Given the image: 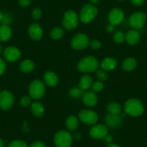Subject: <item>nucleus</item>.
<instances>
[{
  "label": "nucleus",
  "instance_id": "obj_37",
  "mask_svg": "<svg viewBox=\"0 0 147 147\" xmlns=\"http://www.w3.org/2000/svg\"><path fill=\"white\" fill-rule=\"evenodd\" d=\"M6 62L3 59L0 58V76L2 75L5 73V70H6Z\"/></svg>",
  "mask_w": 147,
  "mask_h": 147
},
{
  "label": "nucleus",
  "instance_id": "obj_31",
  "mask_svg": "<svg viewBox=\"0 0 147 147\" xmlns=\"http://www.w3.org/2000/svg\"><path fill=\"white\" fill-rule=\"evenodd\" d=\"M96 77L98 79V81L100 82H105L107 80V73L104 70H97L96 71Z\"/></svg>",
  "mask_w": 147,
  "mask_h": 147
},
{
  "label": "nucleus",
  "instance_id": "obj_40",
  "mask_svg": "<svg viewBox=\"0 0 147 147\" xmlns=\"http://www.w3.org/2000/svg\"><path fill=\"white\" fill-rule=\"evenodd\" d=\"M105 141L106 143H107V144H112V142H113V137L111 136L110 135H108V134H107V136H106L105 137Z\"/></svg>",
  "mask_w": 147,
  "mask_h": 147
},
{
  "label": "nucleus",
  "instance_id": "obj_18",
  "mask_svg": "<svg viewBox=\"0 0 147 147\" xmlns=\"http://www.w3.org/2000/svg\"><path fill=\"white\" fill-rule=\"evenodd\" d=\"M125 40L130 46H135L139 42L140 34L136 30H131L125 34Z\"/></svg>",
  "mask_w": 147,
  "mask_h": 147
},
{
  "label": "nucleus",
  "instance_id": "obj_2",
  "mask_svg": "<svg viewBox=\"0 0 147 147\" xmlns=\"http://www.w3.org/2000/svg\"><path fill=\"white\" fill-rule=\"evenodd\" d=\"M99 62L94 56H88L82 59L77 64V69L83 73H91L97 71Z\"/></svg>",
  "mask_w": 147,
  "mask_h": 147
},
{
  "label": "nucleus",
  "instance_id": "obj_7",
  "mask_svg": "<svg viewBox=\"0 0 147 147\" xmlns=\"http://www.w3.org/2000/svg\"><path fill=\"white\" fill-rule=\"evenodd\" d=\"M90 45V39L87 35L84 33H79L74 36L71 40V46L73 49L77 51L83 50Z\"/></svg>",
  "mask_w": 147,
  "mask_h": 147
},
{
  "label": "nucleus",
  "instance_id": "obj_45",
  "mask_svg": "<svg viewBox=\"0 0 147 147\" xmlns=\"http://www.w3.org/2000/svg\"><path fill=\"white\" fill-rule=\"evenodd\" d=\"M90 2H91V3L94 4V5H95V4H97L99 2H100V0H90Z\"/></svg>",
  "mask_w": 147,
  "mask_h": 147
},
{
  "label": "nucleus",
  "instance_id": "obj_9",
  "mask_svg": "<svg viewBox=\"0 0 147 147\" xmlns=\"http://www.w3.org/2000/svg\"><path fill=\"white\" fill-rule=\"evenodd\" d=\"M80 121L87 125H94L98 121V115L97 113L92 110H83L79 113Z\"/></svg>",
  "mask_w": 147,
  "mask_h": 147
},
{
  "label": "nucleus",
  "instance_id": "obj_19",
  "mask_svg": "<svg viewBox=\"0 0 147 147\" xmlns=\"http://www.w3.org/2000/svg\"><path fill=\"white\" fill-rule=\"evenodd\" d=\"M118 62L113 58H105L100 63V66L104 71H112L117 67Z\"/></svg>",
  "mask_w": 147,
  "mask_h": 147
},
{
  "label": "nucleus",
  "instance_id": "obj_14",
  "mask_svg": "<svg viewBox=\"0 0 147 147\" xmlns=\"http://www.w3.org/2000/svg\"><path fill=\"white\" fill-rule=\"evenodd\" d=\"M28 34L34 40H40L43 35L41 26L38 23H32L28 28Z\"/></svg>",
  "mask_w": 147,
  "mask_h": 147
},
{
  "label": "nucleus",
  "instance_id": "obj_21",
  "mask_svg": "<svg viewBox=\"0 0 147 147\" xmlns=\"http://www.w3.org/2000/svg\"><path fill=\"white\" fill-rule=\"evenodd\" d=\"M30 110L32 113L36 117H41L45 112L44 106L39 102H34L31 104Z\"/></svg>",
  "mask_w": 147,
  "mask_h": 147
},
{
  "label": "nucleus",
  "instance_id": "obj_4",
  "mask_svg": "<svg viewBox=\"0 0 147 147\" xmlns=\"http://www.w3.org/2000/svg\"><path fill=\"white\" fill-rule=\"evenodd\" d=\"M46 92L44 82L39 80H35L31 82L29 87V94L32 99L38 100L42 98Z\"/></svg>",
  "mask_w": 147,
  "mask_h": 147
},
{
  "label": "nucleus",
  "instance_id": "obj_42",
  "mask_svg": "<svg viewBox=\"0 0 147 147\" xmlns=\"http://www.w3.org/2000/svg\"><path fill=\"white\" fill-rule=\"evenodd\" d=\"M4 16H5V14L2 12V11H0V22H2V20H3Z\"/></svg>",
  "mask_w": 147,
  "mask_h": 147
},
{
  "label": "nucleus",
  "instance_id": "obj_25",
  "mask_svg": "<svg viewBox=\"0 0 147 147\" xmlns=\"http://www.w3.org/2000/svg\"><path fill=\"white\" fill-rule=\"evenodd\" d=\"M121 105L118 104L116 102H111L107 105V110L109 114L114 115H119L121 113Z\"/></svg>",
  "mask_w": 147,
  "mask_h": 147
},
{
  "label": "nucleus",
  "instance_id": "obj_39",
  "mask_svg": "<svg viewBox=\"0 0 147 147\" xmlns=\"http://www.w3.org/2000/svg\"><path fill=\"white\" fill-rule=\"evenodd\" d=\"M30 147H46V146H45V144H43L42 141H35L34 143H32Z\"/></svg>",
  "mask_w": 147,
  "mask_h": 147
},
{
  "label": "nucleus",
  "instance_id": "obj_11",
  "mask_svg": "<svg viewBox=\"0 0 147 147\" xmlns=\"http://www.w3.org/2000/svg\"><path fill=\"white\" fill-rule=\"evenodd\" d=\"M125 15L124 12L121 8H113L112 10L110 11L108 15V20L110 24L114 25H118L123 21Z\"/></svg>",
  "mask_w": 147,
  "mask_h": 147
},
{
  "label": "nucleus",
  "instance_id": "obj_15",
  "mask_svg": "<svg viewBox=\"0 0 147 147\" xmlns=\"http://www.w3.org/2000/svg\"><path fill=\"white\" fill-rule=\"evenodd\" d=\"M105 123L106 125L110 128H116L121 126L123 124V120L119 115H114L108 114L105 118Z\"/></svg>",
  "mask_w": 147,
  "mask_h": 147
},
{
  "label": "nucleus",
  "instance_id": "obj_32",
  "mask_svg": "<svg viewBox=\"0 0 147 147\" xmlns=\"http://www.w3.org/2000/svg\"><path fill=\"white\" fill-rule=\"evenodd\" d=\"M7 147H28L26 143L22 140H15L8 145Z\"/></svg>",
  "mask_w": 147,
  "mask_h": 147
},
{
  "label": "nucleus",
  "instance_id": "obj_33",
  "mask_svg": "<svg viewBox=\"0 0 147 147\" xmlns=\"http://www.w3.org/2000/svg\"><path fill=\"white\" fill-rule=\"evenodd\" d=\"M42 15L43 14H42L41 9H39V8H35L32 11V14H31L32 19L35 20H40L41 18Z\"/></svg>",
  "mask_w": 147,
  "mask_h": 147
},
{
  "label": "nucleus",
  "instance_id": "obj_16",
  "mask_svg": "<svg viewBox=\"0 0 147 147\" xmlns=\"http://www.w3.org/2000/svg\"><path fill=\"white\" fill-rule=\"evenodd\" d=\"M43 81L46 85L53 87L58 84L59 78H58V76L56 75V73L49 71L43 74Z\"/></svg>",
  "mask_w": 147,
  "mask_h": 147
},
{
  "label": "nucleus",
  "instance_id": "obj_20",
  "mask_svg": "<svg viewBox=\"0 0 147 147\" xmlns=\"http://www.w3.org/2000/svg\"><path fill=\"white\" fill-rule=\"evenodd\" d=\"M12 29L7 25H2L0 26V41L6 42L9 40L12 36Z\"/></svg>",
  "mask_w": 147,
  "mask_h": 147
},
{
  "label": "nucleus",
  "instance_id": "obj_13",
  "mask_svg": "<svg viewBox=\"0 0 147 147\" xmlns=\"http://www.w3.org/2000/svg\"><path fill=\"white\" fill-rule=\"evenodd\" d=\"M22 56L20 50L15 46L7 47L4 51V57L9 62H15L20 60Z\"/></svg>",
  "mask_w": 147,
  "mask_h": 147
},
{
  "label": "nucleus",
  "instance_id": "obj_17",
  "mask_svg": "<svg viewBox=\"0 0 147 147\" xmlns=\"http://www.w3.org/2000/svg\"><path fill=\"white\" fill-rule=\"evenodd\" d=\"M82 100L87 107H94L97 103V97L94 92H86L83 94Z\"/></svg>",
  "mask_w": 147,
  "mask_h": 147
},
{
  "label": "nucleus",
  "instance_id": "obj_23",
  "mask_svg": "<svg viewBox=\"0 0 147 147\" xmlns=\"http://www.w3.org/2000/svg\"><path fill=\"white\" fill-rule=\"evenodd\" d=\"M35 69V63L32 60L25 59L20 63V69L24 73H30Z\"/></svg>",
  "mask_w": 147,
  "mask_h": 147
},
{
  "label": "nucleus",
  "instance_id": "obj_47",
  "mask_svg": "<svg viewBox=\"0 0 147 147\" xmlns=\"http://www.w3.org/2000/svg\"><path fill=\"white\" fill-rule=\"evenodd\" d=\"M118 1H120V2H123V1H124V0H118Z\"/></svg>",
  "mask_w": 147,
  "mask_h": 147
},
{
  "label": "nucleus",
  "instance_id": "obj_12",
  "mask_svg": "<svg viewBox=\"0 0 147 147\" xmlns=\"http://www.w3.org/2000/svg\"><path fill=\"white\" fill-rule=\"evenodd\" d=\"M108 134L106 125L102 124H94L90 131V135L94 139H102Z\"/></svg>",
  "mask_w": 147,
  "mask_h": 147
},
{
  "label": "nucleus",
  "instance_id": "obj_46",
  "mask_svg": "<svg viewBox=\"0 0 147 147\" xmlns=\"http://www.w3.org/2000/svg\"><path fill=\"white\" fill-rule=\"evenodd\" d=\"M2 46H1V44H0V54H1V53H2Z\"/></svg>",
  "mask_w": 147,
  "mask_h": 147
},
{
  "label": "nucleus",
  "instance_id": "obj_35",
  "mask_svg": "<svg viewBox=\"0 0 147 147\" xmlns=\"http://www.w3.org/2000/svg\"><path fill=\"white\" fill-rule=\"evenodd\" d=\"M89 46H90V47L92 49L97 50V49H99L101 47V43H100L99 40L94 39V40L90 41V45H89Z\"/></svg>",
  "mask_w": 147,
  "mask_h": 147
},
{
  "label": "nucleus",
  "instance_id": "obj_24",
  "mask_svg": "<svg viewBox=\"0 0 147 147\" xmlns=\"http://www.w3.org/2000/svg\"><path fill=\"white\" fill-rule=\"evenodd\" d=\"M66 126L69 131H76L79 127V119L74 115H70L66 121Z\"/></svg>",
  "mask_w": 147,
  "mask_h": 147
},
{
  "label": "nucleus",
  "instance_id": "obj_44",
  "mask_svg": "<svg viewBox=\"0 0 147 147\" xmlns=\"http://www.w3.org/2000/svg\"><path fill=\"white\" fill-rule=\"evenodd\" d=\"M107 147H121L120 146L117 145V144H109L108 146Z\"/></svg>",
  "mask_w": 147,
  "mask_h": 147
},
{
  "label": "nucleus",
  "instance_id": "obj_8",
  "mask_svg": "<svg viewBox=\"0 0 147 147\" xmlns=\"http://www.w3.org/2000/svg\"><path fill=\"white\" fill-rule=\"evenodd\" d=\"M146 22V15L143 12H136L129 18V24L134 30L141 29Z\"/></svg>",
  "mask_w": 147,
  "mask_h": 147
},
{
  "label": "nucleus",
  "instance_id": "obj_10",
  "mask_svg": "<svg viewBox=\"0 0 147 147\" xmlns=\"http://www.w3.org/2000/svg\"><path fill=\"white\" fill-rule=\"evenodd\" d=\"M14 100V95L10 91L3 90L0 92V107L2 110H9L13 105Z\"/></svg>",
  "mask_w": 147,
  "mask_h": 147
},
{
  "label": "nucleus",
  "instance_id": "obj_22",
  "mask_svg": "<svg viewBox=\"0 0 147 147\" xmlns=\"http://www.w3.org/2000/svg\"><path fill=\"white\" fill-rule=\"evenodd\" d=\"M93 84V79L89 74H85V75L83 76L81 78L80 81V84H79V87L84 90H87L88 89H90L92 87Z\"/></svg>",
  "mask_w": 147,
  "mask_h": 147
},
{
  "label": "nucleus",
  "instance_id": "obj_43",
  "mask_svg": "<svg viewBox=\"0 0 147 147\" xmlns=\"http://www.w3.org/2000/svg\"><path fill=\"white\" fill-rule=\"evenodd\" d=\"M5 146V142L2 138H0V147H4Z\"/></svg>",
  "mask_w": 147,
  "mask_h": 147
},
{
  "label": "nucleus",
  "instance_id": "obj_34",
  "mask_svg": "<svg viewBox=\"0 0 147 147\" xmlns=\"http://www.w3.org/2000/svg\"><path fill=\"white\" fill-rule=\"evenodd\" d=\"M31 97L30 96H24L22 98L20 99V105L22 106V107H28L31 104Z\"/></svg>",
  "mask_w": 147,
  "mask_h": 147
},
{
  "label": "nucleus",
  "instance_id": "obj_1",
  "mask_svg": "<svg viewBox=\"0 0 147 147\" xmlns=\"http://www.w3.org/2000/svg\"><path fill=\"white\" fill-rule=\"evenodd\" d=\"M125 113L133 117L141 116L144 111V107L141 100L131 98L127 100L124 105Z\"/></svg>",
  "mask_w": 147,
  "mask_h": 147
},
{
  "label": "nucleus",
  "instance_id": "obj_41",
  "mask_svg": "<svg viewBox=\"0 0 147 147\" xmlns=\"http://www.w3.org/2000/svg\"><path fill=\"white\" fill-rule=\"evenodd\" d=\"M114 30H115V26L111 25V24H110V25L106 27V30L108 32H113L114 31Z\"/></svg>",
  "mask_w": 147,
  "mask_h": 147
},
{
  "label": "nucleus",
  "instance_id": "obj_29",
  "mask_svg": "<svg viewBox=\"0 0 147 147\" xmlns=\"http://www.w3.org/2000/svg\"><path fill=\"white\" fill-rule=\"evenodd\" d=\"M113 40L116 42L117 43H123L124 40H125V35L122 31H117L114 33Z\"/></svg>",
  "mask_w": 147,
  "mask_h": 147
},
{
  "label": "nucleus",
  "instance_id": "obj_38",
  "mask_svg": "<svg viewBox=\"0 0 147 147\" xmlns=\"http://www.w3.org/2000/svg\"><path fill=\"white\" fill-rule=\"evenodd\" d=\"M130 2L136 6H142L145 3V0H130Z\"/></svg>",
  "mask_w": 147,
  "mask_h": 147
},
{
  "label": "nucleus",
  "instance_id": "obj_36",
  "mask_svg": "<svg viewBox=\"0 0 147 147\" xmlns=\"http://www.w3.org/2000/svg\"><path fill=\"white\" fill-rule=\"evenodd\" d=\"M32 2V0H18V5L21 7H27L30 6Z\"/></svg>",
  "mask_w": 147,
  "mask_h": 147
},
{
  "label": "nucleus",
  "instance_id": "obj_6",
  "mask_svg": "<svg viewBox=\"0 0 147 147\" xmlns=\"http://www.w3.org/2000/svg\"><path fill=\"white\" fill-rule=\"evenodd\" d=\"M56 147H71L72 144V136L66 131H59L53 138Z\"/></svg>",
  "mask_w": 147,
  "mask_h": 147
},
{
  "label": "nucleus",
  "instance_id": "obj_30",
  "mask_svg": "<svg viewBox=\"0 0 147 147\" xmlns=\"http://www.w3.org/2000/svg\"><path fill=\"white\" fill-rule=\"evenodd\" d=\"M103 88H104V84H103L102 82L97 81L93 83L92 85V92H94V93L102 91Z\"/></svg>",
  "mask_w": 147,
  "mask_h": 147
},
{
  "label": "nucleus",
  "instance_id": "obj_5",
  "mask_svg": "<svg viewBox=\"0 0 147 147\" xmlns=\"http://www.w3.org/2000/svg\"><path fill=\"white\" fill-rule=\"evenodd\" d=\"M79 23V17L73 10H67L64 13L62 19V25L68 30L75 29Z\"/></svg>",
  "mask_w": 147,
  "mask_h": 147
},
{
  "label": "nucleus",
  "instance_id": "obj_26",
  "mask_svg": "<svg viewBox=\"0 0 147 147\" xmlns=\"http://www.w3.org/2000/svg\"><path fill=\"white\" fill-rule=\"evenodd\" d=\"M137 66V62L134 58H127L123 61L122 68L126 71H131L136 69Z\"/></svg>",
  "mask_w": 147,
  "mask_h": 147
},
{
  "label": "nucleus",
  "instance_id": "obj_28",
  "mask_svg": "<svg viewBox=\"0 0 147 147\" xmlns=\"http://www.w3.org/2000/svg\"><path fill=\"white\" fill-rule=\"evenodd\" d=\"M84 90H82L80 87H73L69 90V95L73 98H79V97H82L84 94Z\"/></svg>",
  "mask_w": 147,
  "mask_h": 147
},
{
  "label": "nucleus",
  "instance_id": "obj_27",
  "mask_svg": "<svg viewBox=\"0 0 147 147\" xmlns=\"http://www.w3.org/2000/svg\"><path fill=\"white\" fill-rule=\"evenodd\" d=\"M63 34H64V31L60 27L53 28L50 32L51 37L53 40H59V39H61L63 36Z\"/></svg>",
  "mask_w": 147,
  "mask_h": 147
},
{
  "label": "nucleus",
  "instance_id": "obj_3",
  "mask_svg": "<svg viewBox=\"0 0 147 147\" xmlns=\"http://www.w3.org/2000/svg\"><path fill=\"white\" fill-rule=\"evenodd\" d=\"M97 13H98V9L94 5L87 4L82 7L80 11V21L84 24L90 23L96 18Z\"/></svg>",
  "mask_w": 147,
  "mask_h": 147
}]
</instances>
